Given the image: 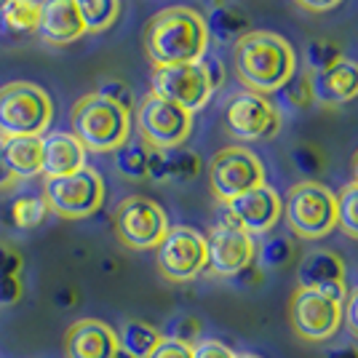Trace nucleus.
<instances>
[{
    "mask_svg": "<svg viewBox=\"0 0 358 358\" xmlns=\"http://www.w3.org/2000/svg\"><path fill=\"white\" fill-rule=\"evenodd\" d=\"M209 48V27L201 11L171 6L155 14L145 27V51L155 67L201 62Z\"/></svg>",
    "mask_w": 358,
    "mask_h": 358,
    "instance_id": "obj_1",
    "label": "nucleus"
},
{
    "mask_svg": "<svg viewBox=\"0 0 358 358\" xmlns=\"http://www.w3.org/2000/svg\"><path fill=\"white\" fill-rule=\"evenodd\" d=\"M236 73L246 91L275 94L297 73V57L292 43L275 32L252 30L236 43Z\"/></svg>",
    "mask_w": 358,
    "mask_h": 358,
    "instance_id": "obj_2",
    "label": "nucleus"
},
{
    "mask_svg": "<svg viewBox=\"0 0 358 358\" xmlns=\"http://www.w3.org/2000/svg\"><path fill=\"white\" fill-rule=\"evenodd\" d=\"M70 123L73 136L86 152H115L131 136V113L99 96L96 91L75 102Z\"/></svg>",
    "mask_w": 358,
    "mask_h": 358,
    "instance_id": "obj_3",
    "label": "nucleus"
},
{
    "mask_svg": "<svg viewBox=\"0 0 358 358\" xmlns=\"http://www.w3.org/2000/svg\"><path fill=\"white\" fill-rule=\"evenodd\" d=\"M54 118V102L41 86L14 80L0 89V139L43 136Z\"/></svg>",
    "mask_w": 358,
    "mask_h": 358,
    "instance_id": "obj_4",
    "label": "nucleus"
},
{
    "mask_svg": "<svg viewBox=\"0 0 358 358\" xmlns=\"http://www.w3.org/2000/svg\"><path fill=\"white\" fill-rule=\"evenodd\" d=\"M286 224L305 241H318L337 227V195L327 185L305 179L297 182L284 203Z\"/></svg>",
    "mask_w": 358,
    "mask_h": 358,
    "instance_id": "obj_5",
    "label": "nucleus"
},
{
    "mask_svg": "<svg viewBox=\"0 0 358 358\" xmlns=\"http://www.w3.org/2000/svg\"><path fill=\"white\" fill-rule=\"evenodd\" d=\"M45 206L64 220H86L105 203V179L91 166L64 177L43 179Z\"/></svg>",
    "mask_w": 358,
    "mask_h": 358,
    "instance_id": "obj_6",
    "label": "nucleus"
},
{
    "mask_svg": "<svg viewBox=\"0 0 358 358\" xmlns=\"http://www.w3.org/2000/svg\"><path fill=\"white\" fill-rule=\"evenodd\" d=\"M113 227L123 246L145 252L158 249V243L169 233V217L166 211L145 195H129L118 203L113 214Z\"/></svg>",
    "mask_w": 358,
    "mask_h": 358,
    "instance_id": "obj_7",
    "label": "nucleus"
},
{
    "mask_svg": "<svg viewBox=\"0 0 358 358\" xmlns=\"http://www.w3.org/2000/svg\"><path fill=\"white\" fill-rule=\"evenodd\" d=\"M136 129L139 139H145L155 150L182 148V142L193 131V115L174 102H166L150 91L136 107Z\"/></svg>",
    "mask_w": 358,
    "mask_h": 358,
    "instance_id": "obj_8",
    "label": "nucleus"
},
{
    "mask_svg": "<svg viewBox=\"0 0 358 358\" xmlns=\"http://www.w3.org/2000/svg\"><path fill=\"white\" fill-rule=\"evenodd\" d=\"M152 94L166 102H174L190 115L209 105L214 86H211L206 62H187V64H169L152 70Z\"/></svg>",
    "mask_w": 358,
    "mask_h": 358,
    "instance_id": "obj_9",
    "label": "nucleus"
},
{
    "mask_svg": "<svg viewBox=\"0 0 358 358\" xmlns=\"http://www.w3.org/2000/svg\"><path fill=\"white\" fill-rule=\"evenodd\" d=\"M289 324L305 343L331 340L343 327V302L324 297L315 289L297 286V292L289 299Z\"/></svg>",
    "mask_w": 358,
    "mask_h": 358,
    "instance_id": "obj_10",
    "label": "nucleus"
},
{
    "mask_svg": "<svg viewBox=\"0 0 358 358\" xmlns=\"http://www.w3.org/2000/svg\"><path fill=\"white\" fill-rule=\"evenodd\" d=\"M209 182L214 198L220 203H227L246 190L265 185V166L252 150L224 148L211 158Z\"/></svg>",
    "mask_w": 358,
    "mask_h": 358,
    "instance_id": "obj_11",
    "label": "nucleus"
},
{
    "mask_svg": "<svg viewBox=\"0 0 358 358\" xmlns=\"http://www.w3.org/2000/svg\"><path fill=\"white\" fill-rule=\"evenodd\" d=\"M158 270L174 284L198 278L206 270V236L187 224L169 227L166 238L158 243Z\"/></svg>",
    "mask_w": 358,
    "mask_h": 358,
    "instance_id": "obj_12",
    "label": "nucleus"
},
{
    "mask_svg": "<svg viewBox=\"0 0 358 358\" xmlns=\"http://www.w3.org/2000/svg\"><path fill=\"white\" fill-rule=\"evenodd\" d=\"M224 129L227 134L254 142V139H273L281 131V113L273 107L268 96L254 94V91H241L230 96L224 107Z\"/></svg>",
    "mask_w": 358,
    "mask_h": 358,
    "instance_id": "obj_13",
    "label": "nucleus"
},
{
    "mask_svg": "<svg viewBox=\"0 0 358 358\" xmlns=\"http://www.w3.org/2000/svg\"><path fill=\"white\" fill-rule=\"evenodd\" d=\"M254 241L249 233H243L230 217L224 222L214 224L206 238V268L214 275H238L252 265Z\"/></svg>",
    "mask_w": 358,
    "mask_h": 358,
    "instance_id": "obj_14",
    "label": "nucleus"
},
{
    "mask_svg": "<svg viewBox=\"0 0 358 358\" xmlns=\"http://www.w3.org/2000/svg\"><path fill=\"white\" fill-rule=\"evenodd\" d=\"M222 206L227 211V217L238 224L243 233H249V236L268 233L284 217V201H281V195L275 193L268 182L259 185V187L246 190L243 195L227 201Z\"/></svg>",
    "mask_w": 358,
    "mask_h": 358,
    "instance_id": "obj_15",
    "label": "nucleus"
},
{
    "mask_svg": "<svg viewBox=\"0 0 358 358\" xmlns=\"http://www.w3.org/2000/svg\"><path fill=\"white\" fill-rule=\"evenodd\" d=\"M297 281L302 289H315L324 297L334 302L348 299V284H345V262L340 254L318 249L310 252L297 268Z\"/></svg>",
    "mask_w": 358,
    "mask_h": 358,
    "instance_id": "obj_16",
    "label": "nucleus"
},
{
    "mask_svg": "<svg viewBox=\"0 0 358 358\" xmlns=\"http://www.w3.org/2000/svg\"><path fill=\"white\" fill-rule=\"evenodd\" d=\"M118 353V331L99 318H80L64 334L67 358H113Z\"/></svg>",
    "mask_w": 358,
    "mask_h": 358,
    "instance_id": "obj_17",
    "label": "nucleus"
},
{
    "mask_svg": "<svg viewBox=\"0 0 358 358\" xmlns=\"http://www.w3.org/2000/svg\"><path fill=\"white\" fill-rule=\"evenodd\" d=\"M38 35L48 45H67L86 35L75 0H41Z\"/></svg>",
    "mask_w": 358,
    "mask_h": 358,
    "instance_id": "obj_18",
    "label": "nucleus"
},
{
    "mask_svg": "<svg viewBox=\"0 0 358 358\" xmlns=\"http://www.w3.org/2000/svg\"><path fill=\"white\" fill-rule=\"evenodd\" d=\"M313 99L321 105H345L358 96V64L350 59H337L327 70L310 73Z\"/></svg>",
    "mask_w": 358,
    "mask_h": 358,
    "instance_id": "obj_19",
    "label": "nucleus"
},
{
    "mask_svg": "<svg viewBox=\"0 0 358 358\" xmlns=\"http://www.w3.org/2000/svg\"><path fill=\"white\" fill-rule=\"evenodd\" d=\"M86 166V148L64 131H51L43 136V169L41 174L48 177H64Z\"/></svg>",
    "mask_w": 358,
    "mask_h": 358,
    "instance_id": "obj_20",
    "label": "nucleus"
},
{
    "mask_svg": "<svg viewBox=\"0 0 358 358\" xmlns=\"http://www.w3.org/2000/svg\"><path fill=\"white\" fill-rule=\"evenodd\" d=\"M3 161H6L14 179L41 177L43 136H8V139H3Z\"/></svg>",
    "mask_w": 358,
    "mask_h": 358,
    "instance_id": "obj_21",
    "label": "nucleus"
},
{
    "mask_svg": "<svg viewBox=\"0 0 358 358\" xmlns=\"http://www.w3.org/2000/svg\"><path fill=\"white\" fill-rule=\"evenodd\" d=\"M161 340H164V334L139 318H131L118 329V348L134 358H148L161 345Z\"/></svg>",
    "mask_w": 358,
    "mask_h": 358,
    "instance_id": "obj_22",
    "label": "nucleus"
},
{
    "mask_svg": "<svg viewBox=\"0 0 358 358\" xmlns=\"http://www.w3.org/2000/svg\"><path fill=\"white\" fill-rule=\"evenodd\" d=\"M150 148L145 139H126L118 150H115V169L126 179H148L150 169Z\"/></svg>",
    "mask_w": 358,
    "mask_h": 358,
    "instance_id": "obj_23",
    "label": "nucleus"
},
{
    "mask_svg": "<svg viewBox=\"0 0 358 358\" xmlns=\"http://www.w3.org/2000/svg\"><path fill=\"white\" fill-rule=\"evenodd\" d=\"M0 19L11 32H38L41 22V0H3L0 3Z\"/></svg>",
    "mask_w": 358,
    "mask_h": 358,
    "instance_id": "obj_24",
    "label": "nucleus"
},
{
    "mask_svg": "<svg viewBox=\"0 0 358 358\" xmlns=\"http://www.w3.org/2000/svg\"><path fill=\"white\" fill-rule=\"evenodd\" d=\"M86 32H105L115 24L120 14V0H75Z\"/></svg>",
    "mask_w": 358,
    "mask_h": 358,
    "instance_id": "obj_25",
    "label": "nucleus"
},
{
    "mask_svg": "<svg viewBox=\"0 0 358 358\" xmlns=\"http://www.w3.org/2000/svg\"><path fill=\"white\" fill-rule=\"evenodd\" d=\"M206 27H209V35L214 32L220 41H236L238 43L246 35V16H241L230 6H217L211 11V19H206Z\"/></svg>",
    "mask_w": 358,
    "mask_h": 358,
    "instance_id": "obj_26",
    "label": "nucleus"
},
{
    "mask_svg": "<svg viewBox=\"0 0 358 358\" xmlns=\"http://www.w3.org/2000/svg\"><path fill=\"white\" fill-rule=\"evenodd\" d=\"M45 206L43 195H19L11 206V220L19 230H32L45 220Z\"/></svg>",
    "mask_w": 358,
    "mask_h": 358,
    "instance_id": "obj_27",
    "label": "nucleus"
},
{
    "mask_svg": "<svg viewBox=\"0 0 358 358\" xmlns=\"http://www.w3.org/2000/svg\"><path fill=\"white\" fill-rule=\"evenodd\" d=\"M337 227L345 236L358 238V185L350 182L337 193Z\"/></svg>",
    "mask_w": 358,
    "mask_h": 358,
    "instance_id": "obj_28",
    "label": "nucleus"
},
{
    "mask_svg": "<svg viewBox=\"0 0 358 358\" xmlns=\"http://www.w3.org/2000/svg\"><path fill=\"white\" fill-rule=\"evenodd\" d=\"M337 59H343V51L334 43H329V41H310L308 43V64H305V70L318 73V70L331 67Z\"/></svg>",
    "mask_w": 358,
    "mask_h": 358,
    "instance_id": "obj_29",
    "label": "nucleus"
},
{
    "mask_svg": "<svg viewBox=\"0 0 358 358\" xmlns=\"http://www.w3.org/2000/svg\"><path fill=\"white\" fill-rule=\"evenodd\" d=\"M99 96H105L110 102H115L118 107L123 110H129L131 113V107H134V99H131V89L123 83V80H115V78H110V80H102L99 83V89H96Z\"/></svg>",
    "mask_w": 358,
    "mask_h": 358,
    "instance_id": "obj_30",
    "label": "nucleus"
},
{
    "mask_svg": "<svg viewBox=\"0 0 358 358\" xmlns=\"http://www.w3.org/2000/svg\"><path fill=\"white\" fill-rule=\"evenodd\" d=\"M284 89H292L289 94V99L294 102V105L305 107L313 102V89H310V70H302V75H292V80L286 83Z\"/></svg>",
    "mask_w": 358,
    "mask_h": 358,
    "instance_id": "obj_31",
    "label": "nucleus"
},
{
    "mask_svg": "<svg viewBox=\"0 0 358 358\" xmlns=\"http://www.w3.org/2000/svg\"><path fill=\"white\" fill-rule=\"evenodd\" d=\"M198 331H201V324H198L195 318H177V321H171V331L164 334V337L193 348V345L198 343Z\"/></svg>",
    "mask_w": 358,
    "mask_h": 358,
    "instance_id": "obj_32",
    "label": "nucleus"
},
{
    "mask_svg": "<svg viewBox=\"0 0 358 358\" xmlns=\"http://www.w3.org/2000/svg\"><path fill=\"white\" fill-rule=\"evenodd\" d=\"M289 254H292V243L284 238H275L262 249V262L268 268H278V265H284L286 259H289Z\"/></svg>",
    "mask_w": 358,
    "mask_h": 358,
    "instance_id": "obj_33",
    "label": "nucleus"
},
{
    "mask_svg": "<svg viewBox=\"0 0 358 358\" xmlns=\"http://www.w3.org/2000/svg\"><path fill=\"white\" fill-rule=\"evenodd\" d=\"M22 254L14 252L11 246H0V278H19L22 275Z\"/></svg>",
    "mask_w": 358,
    "mask_h": 358,
    "instance_id": "obj_34",
    "label": "nucleus"
},
{
    "mask_svg": "<svg viewBox=\"0 0 358 358\" xmlns=\"http://www.w3.org/2000/svg\"><path fill=\"white\" fill-rule=\"evenodd\" d=\"M193 358H236V353L220 340H198L193 345Z\"/></svg>",
    "mask_w": 358,
    "mask_h": 358,
    "instance_id": "obj_35",
    "label": "nucleus"
},
{
    "mask_svg": "<svg viewBox=\"0 0 358 358\" xmlns=\"http://www.w3.org/2000/svg\"><path fill=\"white\" fill-rule=\"evenodd\" d=\"M148 358H193V348H190V345H185V343H177V340L164 337L161 345H158Z\"/></svg>",
    "mask_w": 358,
    "mask_h": 358,
    "instance_id": "obj_36",
    "label": "nucleus"
},
{
    "mask_svg": "<svg viewBox=\"0 0 358 358\" xmlns=\"http://www.w3.org/2000/svg\"><path fill=\"white\" fill-rule=\"evenodd\" d=\"M343 321L348 324V331H350L353 337H358V286L343 302Z\"/></svg>",
    "mask_w": 358,
    "mask_h": 358,
    "instance_id": "obj_37",
    "label": "nucleus"
},
{
    "mask_svg": "<svg viewBox=\"0 0 358 358\" xmlns=\"http://www.w3.org/2000/svg\"><path fill=\"white\" fill-rule=\"evenodd\" d=\"M22 297V275L19 278H0V308L14 305Z\"/></svg>",
    "mask_w": 358,
    "mask_h": 358,
    "instance_id": "obj_38",
    "label": "nucleus"
},
{
    "mask_svg": "<svg viewBox=\"0 0 358 358\" xmlns=\"http://www.w3.org/2000/svg\"><path fill=\"white\" fill-rule=\"evenodd\" d=\"M297 3L305 8V11H310V14H324V11L337 8L343 0H297Z\"/></svg>",
    "mask_w": 358,
    "mask_h": 358,
    "instance_id": "obj_39",
    "label": "nucleus"
},
{
    "mask_svg": "<svg viewBox=\"0 0 358 358\" xmlns=\"http://www.w3.org/2000/svg\"><path fill=\"white\" fill-rule=\"evenodd\" d=\"M16 179L11 177V171H8V166L3 161V139H0V187H11Z\"/></svg>",
    "mask_w": 358,
    "mask_h": 358,
    "instance_id": "obj_40",
    "label": "nucleus"
},
{
    "mask_svg": "<svg viewBox=\"0 0 358 358\" xmlns=\"http://www.w3.org/2000/svg\"><path fill=\"white\" fill-rule=\"evenodd\" d=\"M329 358H358V350L353 345H340L337 350H331Z\"/></svg>",
    "mask_w": 358,
    "mask_h": 358,
    "instance_id": "obj_41",
    "label": "nucleus"
},
{
    "mask_svg": "<svg viewBox=\"0 0 358 358\" xmlns=\"http://www.w3.org/2000/svg\"><path fill=\"white\" fill-rule=\"evenodd\" d=\"M353 182L358 185V152L353 155Z\"/></svg>",
    "mask_w": 358,
    "mask_h": 358,
    "instance_id": "obj_42",
    "label": "nucleus"
},
{
    "mask_svg": "<svg viewBox=\"0 0 358 358\" xmlns=\"http://www.w3.org/2000/svg\"><path fill=\"white\" fill-rule=\"evenodd\" d=\"M236 358H262V356H257V353H236Z\"/></svg>",
    "mask_w": 358,
    "mask_h": 358,
    "instance_id": "obj_43",
    "label": "nucleus"
},
{
    "mask_svg": "<svg viewBox=\"0 0 358 358\" xmlns=\"http://www.w3.org/2000/svg\"><path fill=\"white\" fill-rule=\"evenodd\" d=\"M113 358H134V356H129L126 350H120V348H118V353H115V356H113Z\"/></svg>",
    "mask_w": 358,
    "mask_h": 358,
    "instance_id": "obj_44",
    "label": "nucleus"
},
{
    "mask_svg": "<svg viewBox=\"0 0 358 358\" xmlns=\"http://www.w3.org/2000/svg\"><path fill=\"white\" fill-rule=\"evenodd\" d=\"M0 3H3V0H0Z\"/></svg>",
    "mask_w": 358,
    "mask_h": 358,
    "instance_id": "obj_45",
    "label": "nucleus"
}]
</instances>
